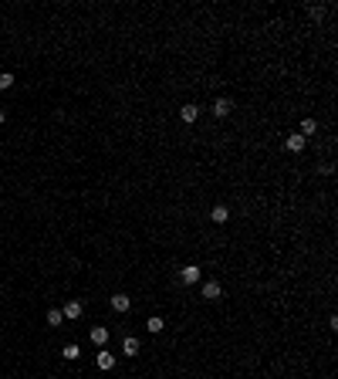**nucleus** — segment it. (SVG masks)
<instances>
[{
  "label": "nucleus",
  "instance_id": "obj_1",
  "mask_svg": "<svg viewBox=\"0 0 338 379\" xmlns=\"http://www.w3.org/2000/svg\"><path fill=\"white\" fill-rule=\"evenodd\" d=\"M304 146H308V139H304V135H298V132H291L288 139H284V149H288V153H294V156H298V153H304Z\"/></svg>",
  "mask_w": 338,
  "mask_h": 379
},
{
  "label": "nucleus",
  "instance_id": "obj_2",
  "mask_svg": "<svg viewBox=\"0 0 338 379\" xmlns=\"http://www.w3.org/2000/svg\"><path fill=\"white\" fill-rule=\"evenodd\" d=\"M200 295H203V298H206V301H220V295H223V288H220L216 281H203Z\"/></svg>",
  "mask_w": 338,
  "mask_h": 379
},
{
  "label": "nucleus",
  "instance_id": "obj_3",
  "mask_svg": "<svg viewBox=\"0 0 338 379\" xmlns=\"http://www.w3.org/2000/svg\"><path fill=\"white\" fill-rule=\"evenodd\" d=\"M180 278H183V285H196V281L203 278V271H200V264H186V268L180 271Z\"/></svg>",
  "mask_w": 338,
  "mask_h": 379
},
{
  "label": "nucleus",
  "instance_id": "obj_4",
  "mask_svg": "<svg viewBox=\"0 0 338 379\" xmlns=\"http://www.w3.org/2000/svg\"><path fill=\"white\" fill-rule=\"evenodd\" d=\"M95 366H98L101 372H112V369H115V356H112V352H105V349H98V356H95Z\"/></svg>",
  "mask_w": 338,
  "mask_h": 379
},
{
  "label": "nucleus",
  "instance_id": "obj_5",
  "mask_svg": "<svg viewBox=\"0 0 338 379\" xmlns=\"http://www.w3.org/2000/svg\"><path fill=\"white\" fill-rule=\"evenodd\" d=\"M81 312H85V305H81L78 298H75V301H68L65 308H61V315H65V318H71V322H78V318H81Z\"/></svg>",
  "mask_w": 338,
  "mask_h": 379
},
{
  "label": "nucleus",
  "instance_id": "obj_6",
  "mask_svg": "<svg viewBox=\"0 0 338 379\" xmlns=\"http://www.w3.org/2000/svg\"><path fill=\"white\" fill-rule=\"evenodd\" d=\"M180 119H183V125H193L196 119H200V105H183V109H180Z\"/></svg>",
  "mask_w": 338,
  "mask_h": 379
},
{
  "label": "nucleus",
  "instance_id": "obj_7",
  "mask_svg": "<svg viewBox=\"0 0 338 379\" xmlns=\"http://www.w3.org/2000/svg\"><path fill=\"white\" fill-rule=\"evenodd\" d=\"M139 349H142V346H139V339H135V335H125V339H122V352H125L129 359L139 356Z\"/></svg>",
  "mask_w": 338,
  "mask_h": 379
},
{
  "label": "nucleus",
  "instance_id": "obj_8",
  "mask_svg": "<svg viewBox=\"0 0 338 379\" xmlns=\"http://www.w3.org/2000/svg\"><path fill=\"white\" fill-rule=\"evenodd\" d=\"M91 342L98 349H105L108 346V328H105V325H95V328H91Z\"/></svg>",
  "mask_w": 338,
  "mask_h": 379
},
{
  "label": "nucleus",
  "instance_id": "obj_9",
  "mask_svg": "<svg viewBox=\"0 0 338 379\" xmlns=\"http://www.w3.org/2000/svg\"><path fill=\"white\" fill-rule=\"evenodd\" d=\"M112 308H115L119 315H125L129 308H132V301H129V295H122V291H119V295H112Z\"/></svg>",
  "mask_w": 338,
  "mask_h": 379
},
{
  "label": "nucleus",
  "instance_id": "obj_10",
  "mask_svg": "<svg viewBox=\"0 0 338 379\" xmlns=\"http://www.w3.org/2000/svg\"><path fill=\"white\" fill-rule=\"evenodd\" d=\"M230 112H234V102H230V99H216V102H213V115H220V119H227Z\"/></svg>",
  "mask_w": 338,
  "mask_h": 379
},
{
  "label": "nucleus",
  "instance_id": "obj_11",
  "mask_svg": "<svg viewBox=\"0 0 338 379\" xmlns=\"http://www.w3.org/2000/svg\"><path fill=\"white\" fill-rule=\"evenodd\" d=\"M61 356H65L68 362H78V359H81V346H78V342H68V346L61 349Z\"/></svg>",
  "mask_w": 338,
  "mask_h": 379
},
{
  "label": "nucleus",
  "instance_id": "obj_12",
  "mask_svg": "<svg viewBox=\"0 0 338 379\" xmlns=\"http://www.w3.org/2000/svg\"><path fill=\"white\" fill-rule=\"evenodd\" d=\"M210 220H213V223H227V220H230V210H227L223 203H216L213 210H210Z\"/></svg>",
  "mask_w": 338,
  "mask_h": 379
},
{
  "label": "nucleus",
  "instance_id": "obj_13",
  "mask_svg": "<svg viewBox=\"0 0 338 379\" xmlns=\"http://www.w3.org/2000/svg\"><path fill=\"white\" fill-rule=\"evenodd\" d=\"M162 328H166V322H162V318H159V315H149V318H146V332L159 335V332H162Z\"/></svg>",
  "mask_w": 338,
  "mask_h": 379
},
{
  "label": "nucleus",
  "instance_id": "obj_14",
  "mask_svg": "<svg viewBox=\"0 0 338 379\" xmlns=\"http://www.w3.org/2000/svg\"><path fill=\"white\" fill-rule=\"evenodd\" d=\"M315 132H318V122H315V119H304V122H301V135L308 139V135H315Z\"/></svg>",
  "mask_w": 338,
  "mask_h": 379
},
{
  "label": "nucleus",
  "instance_id": "obj_15",
  "mask_svg": "<svg viewBox=\"0 0 338 379\" xmlns=\"http://www.w3.org/2000/svg\"><path fill=\"white\" fill-rule=\"evenodd\" d=\"M61 322H65V315H61V308H51V312H47V325H54V328H58Z\"/></svg>",
  "mask_w": 338,
  "mask_h": 379
},
{
  "label": "nucleus",
  "instance_id": "obj_16",
  "mask_svg": "<svg viewBox=\"0 0 338 379\" xmlns=\"http://www.w3.org/2000/svg\"><path fill=\"white\" fill-rule=\"evenodd\" d=\"M7 88H14V75L4 71V75H0V91H7Z\"/></svg>",
  "mask_w": 338,
  "mask_h": 379
},
{
  "label": "nucleus",
  "instance_id": "obj_17",
  "mask_svg": "<svg viewBox=\"0 0 338 379\" xmlns=\"http://www.w3.org/2000/svg\"><path fill=\"white\" fill-rule=\"evenodd\" d=\"M0 122H4V109H0Z\"/></svg>",
  "mask_w": 338,
  "mask_h": 379
},
{
  "label": "nucleus",
  "instance_id": "obj_18",
  "mask_svg": "<svg viewBox=\"0 0 338 379\" xmlns=\"http://www.w3.org/2000/svg\"><path fill=\"white\" fill-rule=\"evenodd\" d=\"M0 139H4V135H0Z\"/></svg>",
  "mask_w": 338,
  "mask_h": 379
}]
</instances>
